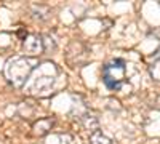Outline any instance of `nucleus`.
I'll return each instance as SVG.
<instances>
[{
    "label": "nucleus",
    "mask_w": 160,
    "mask_h": 144,
    "mask_svg": "<svg viewBox=\"0 0 160 144\" xmlns=\"http://www.w3.org/2000/svg\"><path fill=\"white\" fill-rule=\"evenodd\" d=\"M149 72L154 80H160V61L158 59H154V62L149 66Z\"/></svg>",
    "instance_id": "6"
},
{
    "label": "nucleus",
    "mask_w": 160,
    "mask_h": 144,
    "mask_svg": "<svg viewBox=\"0 0 160 144\" xmlns=\"http://www.w3.org/2000/svg\"><path fill=\"white\" fill-rule=\"evenodd\" d=\"M22 48L26 53H31V55H40L45 51V42L42 40L40 35H35V34H31L24 38L22 42Z\"/></svg>",
    "instance_id": "3"
},
{
    "label": "nucleus",
    "mask_w": 160,
    "mask_h": 144,
    "mask_svg": "<svg viewBox=\"0 0 160 144\" xmlns=\"http://www.w3.org/2000/svg\"><path fill=\"white\" fill-rule=\"evenodd\" d=\"M125 61L123 59H112L102 67V82L109 90H118L125 78Z\"/></svg>",
    "instance_id": "2"
},
{
    "label": "nucleus",
    "mask_w": 160,
    "mask_h": 144,
    "mask_svg": "<svg viewBox=\"0 0 160 144\" xmlns=\"http://www.w3.org/2000/svg\"><path fill=\"white\" fill-rule=\"evenodd\" d=\"M53 85V77H38V80L35 82V90L38 88V91L42 90H50Z\"/></svg>",
    "instance_id": "5"
},
{
    "label": "nucleus",
    "mask_w": 160,
    "mask_h": 144,
    "mask_svg": "<svg viewBox=\"0 0 160 144\" xmlns=\"http://www.w3.org/2000/svg\"><path fill=\"white\" fill-rule=\"evenodd\" d=\"M90 142H91V144H112L111 138H108L102 132H99V130H96V132L91 135Z\"/></svg>",
    "instance_id": "4"
},
{
    "label": "nucleus",
    "mask_w": 160,
    "mask_h": 144,
    "mask_svg": "<svg viewBox=\"0 0 160 144\" xmlns=\"http://www.w3.org/2000/svg\"><path fill=\"white\" fill-rule=\"evenodd\" d=\"M37 67V61L34 58H26V56H15L7 62V77L13 87L21 88L31 75V72Z\"/></svg>",
    "instance_id": "1"
}]
</instances>
